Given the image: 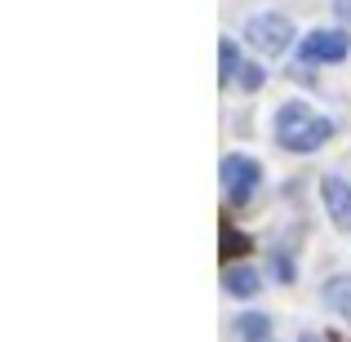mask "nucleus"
I'll return each mask as SVG.
<instances>
[{
    "label": "nucleus",
    "mask_w": 351,
    "mask_h": 342,
    "mask_svg": "<svg viewBox=\"0 0 351 342\" xmlns=\"http://www.w3.org/2000/svg\"><path fill=\"white\" fill-rule=\"evenodd\" d=\"M329 138H334V120L311 112L307 103H280V112H276V143L285 147V151L293 156H311L316 147H325Z\"/></svg>",
    "instance_id": "obj_1"
},
{
    "label": "nucleus",
    "mask_w": 351,
    "mask_h": 342,
    "mask_svg": "<svg viewBox=\"0 0 351 342\" xmlns=\"http://www.w3.org/2000/svg\"><path fill=\"white\" fill-rule=\"evenodd\" d=\"M218 178H223L227 200H232V205H245V200L258 191V182H263V164H258L254 156H223Z\"/></svg>",
    "instance_id": "obj_2"
},
{
    "label": "nucleus",
    "mask_w": 351,
    "mask_h": 342,
    "mask_svg": "<svg viewBox=\"0 0 351 342\" xmlns=\"http://www.w3.org/2000/svg\"><path fill=\"white\" fill-rule=\"evenodd\" d=\"M245 36H249V45L263 49V53H285L289 40H293V23L285 14H254L245 23Z\"/></svg>",
    "instance_id": "obj_3"
},
{
    "label": "nucleus",
    "mask_w": 351,
    "mask_h": 342,
    "mask_svg": "<svg viewBox=\"0 0 351 342\" xmlns=\"http://www.w3.org/2000/svg\"><path fill=\"white\" fill-rule=\"evenodd\" d=\"M347 53H351V40L338 27H316V32L302 40V58L307 62H343Z\"/></svg>",
    "instance_id": "obj_4"
},
{
    "label": "nucleus",
    "mask_w": 351,
    "mask_h": 342,
    "mask_svg": "<svg viewBox=\"0 0 351 342\" xmlns=\"http://www.w3.org/2000/svg\"><path fill=\"white\" fill-rule=\"evenodd\" d=\"M320 200H325V214L334 218L338 231H351V182L347 178H320Z\"/></svg>",
    "instance_id": "obj_5"
},
{
    "label": "nucleus",
    "mask_w": 351,
    "mask_h": 342,
    "mask_svg": "<svg viewBox=\"0 0 351 342\" xmlns=\"http://www.w3.org/2000/svg\"><path fill=\"white\" fill-rule=\"evenodd\" d=\"M223 289L232 293V298H254V293L263 289V280H258L254 267H227L223 271Z\"/></svg>",
    "instance_id": "obj_6"
},
{
    "label": "nucleus",
    "mask_w": 351,
    "mask_h": 342,
    "mask_svg": "<svg viewBox=\"0 0 351 342\" xmlns=\"http://www.w3.org/2000/svg\"><path fill=\"white\" fill-rule=\"evenodd\" d=\"M320 302H325L329 311H338V316H351V276H334V280H325Z\"/></svg>",
    "instance_id": "obj_7"
},
{
    "label": "nucleus",
    "mask_w": 351,
    "mask_h": 342,
    "mask_svg": "<svg viewBox=\"0 0 351 342\" xmlns=\"http://www.w3.org/2000/svg\"><path fill=\"white\" fill-rule=\"evenodd\" d=\"M236 334L245 342H267V334H271V316H240Z\"/></svg>",
    "instance_id": "obj_8"
},
{
    "label": "nucleus",
    "mask_w": 351,
    "mask_h": 342,
    "mask_svg": "<svg viewBox=\"0 0 351 342\" xmlns=\"http://www.w3.org/2000/svg\"><path fill=\"white\" fill-rule=\"evenodd\" d=\"M240 76V58H236V45L223 40L218 45V85H232V80Z\"/></svg>",
    "instance_id": "obj_9"
},
{
    "label": "nucleus",
    "mask_w": 351,
    "mask_h": 342,
    "mask_svg": "<svg viewBox=\"0 0 351 342\" xmlns=\"http://www.w3.org/2000/svg\"><path fill=\"white\" fill-rule=\"evenodd\" d=\"M236 85L254 94V89H263V85H267V71L258 67V62H240V76H236Z\"/></svg>",
    "instance_id": "obj_10"
},
{
    "label": "nucleus",
    "mask_w": 351,
    "mask_h": 342,
    "mask_svg": "<svg viewBox=\"0 0 351 342\" xmlns=\"http://www.w3.org/2000/svg\"><path fill=\"white\" fill-rule=\"evenodd\" d=\"M271 271H276V280H285V284H289L293 276H298V262H293L289 254H280V249H276V254H271Z\"/></svg>",
    "instance_id": "obj_11"
},
{
    "label": "nucleus",
    "mask_w": 351,
    "mask_h": 342,
    "mask_svg": "<svg viewBox=\"0 0 351 342\" xmlns=\"http://www.w3.org/2000/svg\"><path fill=\"white\" fill-rule=\"evenodd\" d=\"M223 254H240V245H245V240H240V236H232V231H223Z\"/></svg>",
    "instance_id": "obj_12"
},
{
    "label": "nucleus",
    "mask_w": 351,
    "mask_h": 342,
    "mask_svg": "<svg viewBox=\"0 0 351 342\" xmlns=\"http://www.w3.org/2000/svg\"><path fill=\"white\" fill-rule=\"evenodd\" d=\"M334 9H338V18H343V23H351V0H334Z\"/></svg>",
    "instance_id": "obj_13"
},
{
    "label": "nucleus",
    "mask_w": 351,
    "mask_h": 342,
    "mask_svg": "<svg viewBox=\"0 0 351 342\" xmlns=\"http://www.w3.org/2000/svg\"><path fill=\"white\" fill-rule=\"evenodd\" d=\"M298 342H320V338H316V334H302V338H298Z\"/></svg>",
    "instance_id": "obj_14"
}]
</instances>
